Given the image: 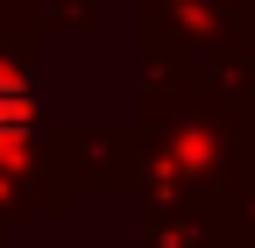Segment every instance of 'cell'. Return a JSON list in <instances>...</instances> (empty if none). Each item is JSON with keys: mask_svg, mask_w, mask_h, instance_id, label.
Masks as SVG:
<instances>
[{"mask_svg": "<svg viewBox=\"0 0 255 248\" xmlns=\"http://www.w3.org/2000/svg\"><path fill=\"white\" fill-rule=\"evenodd\" d=\"M21 128H28V85H21L7 64H0V156L21 142Z\"/></svg>", "mask_w": 255, "mask_h": 248, "instance_id": "1", "label": "cell"}]
</instances>
